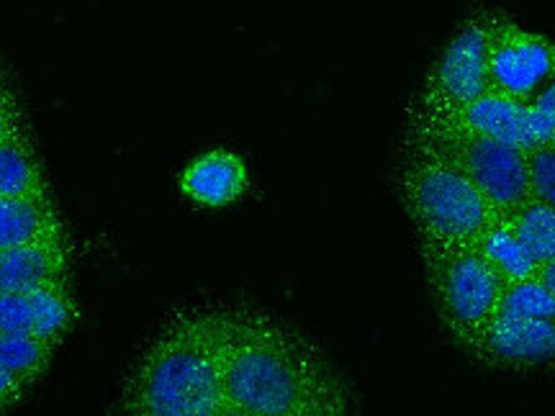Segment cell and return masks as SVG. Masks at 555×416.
Masks as SVG:
<instances>
[{"mask_svg":"<svg viewBox=\"0 0 555 416\" xmlns=\"http://www.w3.org/2000/svg\"><path fill=\"white\" fill-rule=\"evenodd\" d=\"M227 406L253 416H356L322 350L270 311L221 303Z\"/></svg>","mask_w":555,"mask_h":416,"instance_id":"cell-1","label":"cell"},{"mask_svg":"<svg viewBox=\"0 0 555 416\" xmlns=\"http://www.w3.org/2000/svg\"><path fill=\"white\" fill-rule=\"evenodd\" d=\"M221 303H193L165 318L121 386L116 416H219Z\"/></svg>","mask_w":555,"mask_h":416,"instance_id":"cell-2","label":"cell"},{"mask_svg":"<svg viewBox=\"0 0 555 416\" xmlns=\"http://www.w3.org/2000/svg\"><path fill=\"white\" fill-rule=\"evenodd\" d=\"M397 180L422 252L478 245L499 219L483 193L433 152L404 144Z\"/></svg>","mask_w":555,"mask_h":416,"instance_id":"cell-3","label":"cell"},{"mask_svg":"<svg viewBox=\"0 0 555 416\" xmlns=\"http://www.w3.org/2000/svg\"><path fill=\"white\" fill-rule=\"evenodd\" d=\"M406 147L433 152L466 176L499 217H509L530 198L527 152L476 131L435 121H406Z\"/></svg>","mask_w":555,"mask_h":416,"instance_id":"cell-4","label":"cell"},{"mask_svg":"<svg viewBox=\"0 0 555 416\" xmlns=\"http://www.w3.org/2000/svg\"><path fill=\"white\" fill-rule=\"evenodd\" d=\"M433 303L448 337L470 350L491 316L502 307L504 281L476 245L422 252Z\"/></svg>","mask_w":555,"mask_h":416,"instance_id":"cell-5","label":"cell"},{"mask_svg":"<svg viewBox=\"0 0 555 416\" xmlns=\"http://www.w3.org/2000/svg\"><path fill=\"white\" fill-rule=\"evenodd\" d=\"M489 24L491 11H476L457 26V31L437 54L435 65L429 67L422 93L409 110V119H453L489 93Z\"/></svg>","mask_w":555,"mask_h":416,"instance_id":"cell-6","label":"cell"},{"mask_svg":"<svg viewBox=\"0 0 555 416\" xmlns=\"http://www.w3.org/2000/svg\"><path fill=\"white\" fill-rule=\"evenodd\" d=\"M489 82L491 93L535 106L555 86V44L502 13H491Z\"/></svg>","mask_w":555,"mask_h":416,"instance_id":"cell-7","label":"cell"},{"mask_svg":"<svg viewBox=\"0 0 555 416\" xmlns=\"http://www.w3.org/2000/svg\"><path fill=\"white\" fill-rule=\"evenodd\" d=\"M468 355L491 370H555V322L499 309L470 344Z\"/></svg>","mask_w":555,"mask_h":416,"instance_id":"cell-8","label":"cell"},{"mask_svg":"<svg viewBox=\"0 0 555 416\" xmlns=\"http://www.w3.org/2000/svg\"><path fill=\"white\" fill-rule=\"evenodd\" d=\"M435 123H453V127L476 131V134L512 144V147L522 152L555 139V114L540 106H527V103L506 99V95L491 93V90L483 99L470 103L466 110L455 114L453 119Z\"/></svg>","mask_w":555,"mask_h":416,"instance_id":"cell-9","label":"cell"},{"mask_svg":"<svg viewBox=\"0 0 555 416\" xmlns=\"http://www.w3.org/2000/svg\"><path fill=\"white\" fill-rule=\"evenodd\" d=\"M178 188L201 208L232 206L249 188L247 162L232 150H208L185 165L178 176Z\"/></svg>","mask_w":555,"mask_h":416,"instance_id":"cell-10","label":"cell"},{"mask_svg":"<svg viewBox=\"0 0 555 416\" xmlns=\"http://www.w3.org/2000/svg\"><path fill=\"white\" fill-rule=\"evenodd\" d=\"M69 275L67 242L47 239L0 249V294H34L44 286H65Z\"/></svg>","mask_w":555,"mask_h":416,"instance_id":"cell-11","label":"cell"},{"mask_svg":"<svg viewBox=\"0 0 555 416\" xmlns=\"http://www.w3.org/2000/svg\"><path fill=\"white\" fill-rule=\"evenodd\" d=\"M62 237L65 232L50 196L0 198V249Z\"/></svg>","mask_w":555,"mask_h":416,"instance_id":"cell-12","label":"cell"},{"mask_svg":"<svg viewBox=\"0 0 555 416\" xmlns=\"http://www.w3.org/2000/svg\"><path fill=\"white\" fill-rule=\"evenodd\" d=\"M50 196L37 150L24 123L0 142V198Z\"/></svg>","mask_w":555,"mask_h":416,"instance_id":"cell-13","label":"cell"},{"mask_svg":"<svg viewBox=\"0 0 555 416\" xmlns=\"http://www.w3.org/2000/svg\"><path fill=\"white\" fill-rule=\"evenodd\" d=\"M476 247L486 258V262L496 270V275L502 277L504 286L519 281H530V277H538L540 273L538 262L532 260V255L527 252L525 245L515 234V229H512V224L504 217H499L494 224L486 229Z\"/></svg>","mask_w":555,"mask_h":416,"instance_id":"cell-14","label":"cell"},{"mask_svg":"<svg viewBox=\"0 0 555 416\" xmlns=\"http://www.w3.org/2000/svg\"><path fill=\"white\" fill-rule=\"evenodd\" d=\"M515 234L522 242L538 268L547 265L555 258V208L543 204V200L527 198L522 206H517L509 217Z\"/></svg>","mask_w":555,"mask_h":416,"instance_id":"cell-15","label":"cell"},{"mask_svg":"<svg viewBox=\"0 0 555 416\" xmlns=\"http://www.w3.org/2000/svg\"><path fill=\"white\" fill-rule=\"evenodd\" d=\"M34 332L47 344H57L62 337L73 329L75 318H78V309H75L73 296H69L67 283L65 286H44L34 290Z\"/></svg>","mask_w":555,"mask_h":416,"instance_id":"cell-16","label":"cell"},{"mask_svg":"<svg viewBox=\"0 0 555 416\" xmlns=\"http://www.w3.org/2000/svg\"><path fill=\"white\" fill-rule=\"evenodd\" d=\"M52 352L54 347L37 335H5V332H0V367L29 386L47 370Z\"/></svg>","mask_w":555,"mask_h":416,"instance_id":"cell-17","label":"cell"},{"mask_svg":"<svg viewBox=\"0 0 555 416\" xmlns=\"http://www.w3.org/2000/svg\"><path fill=\"white\" fill-rule=\"evenodd\" d=\"M499 309L517 316L555 322V296L543 286L540 277H530V281H519L504 286L502 307Z\"/></svg>","mask_w":555,"mask_h":416,"instance_id":"cell-18","label":"cell"},{"mask_svg":"<svg viewBox=\"0 0 555 416\" xmlns=\"http://www.w3.org/2000/svg\"><path fill=\"white\" fill-rule=\"evenodd\" d=\"M527 178H530V198L555 208V139L527 150Z\"/></svg>","mask_w":555,"mask_h":416,"instance_id":"cell-19","label":"cell"},{"mask_svg":"<svg viewBox=\"0 0 555 416\" xmlns=\"http://www.w3.org/2000/svg\"><path fill=\"white\" fill-rule=\"evenodd\" d=\"M0 332L5 335H31L34 303L26 294H0Z\"/></svg>","mask_w":555,"mask_h":416,"instance_id":"cell-20","label":"cell"},{"mask_svg":"<svg viewBox=\"0 0 555 416\" xmlns=\"http://www.w3.org/2000/svg\"><path fill=\"white\" fill-rule=\"evenodd\" d=\"M24 119H21V108L16 101V93H13L11 82L5 80V75L0 73V142L5 136H11Z\"/></svg>","mask_w":555,"mask_h":416,"instance_id":"cell-21","label":"cell"},{"mask_svg":"<svg viewBox=\"0 0 555 416\" xmlns=\"http://www.w3.org/2000/svg\"><path fill=\"white\" fill-rule=\"evenodd\" d=\"M26 388H29V384H24V380L11 376L9 370L0 367V414L9 412L11 406H16L21 396H24Z\"/></svg>","mask_w":555,"mask_h":416,"instance_id":"cell-22","label":"cell"},{"mask_svg":"<svg viewBox=\"0 0 555 416\" xmlns=\"http://www.w3.org/2000/svg\"><path fill=\"white\" fill-rule=\"evenodd\" d=\"M538 277H540V281H543V286L555 296V258H553L551 262H547V265L540 268Z\"/></svg>","mask_w":555,"mask_h":416,"instance_id":"cell-23","label":"cell"},{"mask_svg":"<svg viewBox=\"0 0 555 416\" xmlns=\"http://www.w3.org/2000/svg\"><path fill=\"white\" fill-rule=\"evenodd\" d=\"M219 416H253V414L240 412V408H234V406H224V408H221Z\"/></svg>","mask_w":555,"mask_h":416,"instance_id":"cell-24","label":"cell"}]
</instances>
